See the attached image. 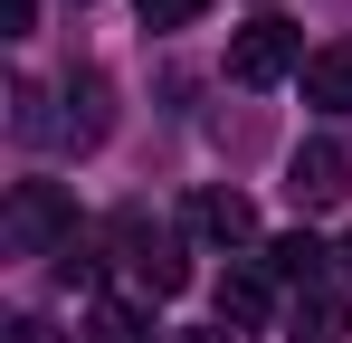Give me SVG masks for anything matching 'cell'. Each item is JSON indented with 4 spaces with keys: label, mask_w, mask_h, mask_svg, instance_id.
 <instances>
[{
    "label": "cell",
    "mask_w": 352,
    "mask_h": 343,
    "mask_svg": "<svg viewBox=\"0 0 352 343\" xmlns=\"http://www.w3.org/2000/svg\"><path fill=\"white\" fill-rule=\"evenodd\" d=\"M0 229H10V258H67L76 248V210H67L58 181H19Z\"/></svg>",
    "instance_id": "obj_1"
},
{
    "label": "cell",
    "mask_w": 352,
    "mask_h": 343,
    "mask_svg": "<svg viewBox=\"0 0 352 343\" xmlns=\"http://www.w3.org/2000/svg\"><path fill=\"white\" fill-rule=\"evenodd\" d=\"M305 57H314L305 29L267 10V19H248V29L229 39V76H238V86H276V76H305Z\"/></svg>",
    "instance_id": "obj_2"
},
{
    "label": "cell",
    "mask_w": 352,
    "mask_h": 343,
    "mask_svg": "<svg viewBox=\"0 0 352 343\" xmlns=\"http://www.w3.org/2000/svg\"><path fill=\"white\" fill-rule=\"evenodd\" d=\"M115 248H124V267H133V286H143V295H181V286H190V267H181V238H172L162 220L115 210Z\"/></svg>",
    "instance_id": "obj_3"
},
{
    "label": "cell",
    "mask_w": 352,
    "mask_h": 343,
    "mask_svg": "<svg viewBox=\"0 0 352 343\" xmlns=\"http://www.w3.org/2000/svg\"><path fill=\"white\" fill-rule=\"evenodd\" d=\"M286 191H295V210H333V200H352V153H343V143H295Z\"/></svg>",
    "instance_id": "obj_4"
},
{
    "label": "cell",
    "mask_w": 352,
    "mask_h": 343,
    "mask_svg": "<svg viewBox=\"0 0 352 343\" xmlns=\"http://www.w3.org/2000/svg\"><path fill=\"white\" fill-rule=\"evenodd\" d=\"M219 334H257L267 315H276V267H257V258H238L229 277H219Z\"/></svg>",
    "instance_id": "obj_5"
},
{
    "label": "cell",
    "mask_w": 352,
    "mask_h": 343,
    "mask_svg": "<svg viewBox=\"0 0 352 343\" xmlns=\"http://www.w3.org/2000/svg\"><path fill=\"white\" fill-rule=\"evenodd\" d=\"M190 229L219 238V248H248V238H257V210H248V191H200V200H190Z\"/></svg>",
    "instance_id": "obj_6"
},
{
    "label": "cell",
    "mask_w": 352,
    "mask_h": 343,
    "mask_svg": "<svg viewBox=\"0 0 352 343\" xmlns=\"http://www.w3.org/2000/svg\"><path fill=\"white\" fill-rule=\"evenodd\" d=\"M305 105L352 114V39H333V48H314V57H305Z\"/></svg>",
    "instance_id": "obj_7"
},
{
    "label": "cell",
    "mask_w": 352,
    "mask_h": 343,
    "mask_svg": "<svg viewBox=\"0 0 352 343\" xmlns=\"http://www.w3.org/2000/svg\"><path fill=\"white\" fill-rule=\"evenodd\" d=\"M324 258H333V248H314L305 229H286V238L267 248V267H276V277H286L295 295H314V286H333V277H324Z\"/></svg>",
    "instance_id": "obj_8"
},
{
    "label": "cell",
    "mask_w": 352,
    "mask_h": 343,
    "mask_svg": "<svg viewBox=\"0 0 352 343\" xmlns=\"http://www.w3.org/2000/svg\"><path fill=\"white\" fill-rule=\"evenodd\" d=\"M67 96H76V114H67V134H76V153H86V143H105V124H115V114H105V76L86 67V76H76Z\"/></svg>",
    "instance_id": "obj_9"
},
{
    "label": "cell",
    "mask_w": 352,
    "mask_h": 343,
    "mask_svg": "<svg viewBox=\"0 0 352 343\" xmlns=\"http://www.w3.org/2000/svg\"><path fill=\"white\" fill-rule=\"evenodd\" d=\"M143 324H153V315H143V305H124V295H105V305H96V343H153Z\"/></svg>",
    "instance_id": "obj_10"
},
{
    "label": "cell",
    "mask_w": 352,
    "mask_h": 343,
    "mask_svg": "<svg viewBox=\"0 0 352 343\" xmlns=\"http://www.w3.org/2000/svg\"><path fill=\"white\" fill-rule=\"evenodd\" d=\"M133 10H143V29H190L210 0H133Z\"/></svg>",
    "instance_id": "obj_11"
},
{
    "label": "cell",
    "mask_w": 352,
    "mask_h": 343,
    "mask_svg": "<svg viewBox=\"0 0 352 343\" xmlns=\"http://www.w3.org/2000/svg\"><path fill=\"white\" fill-rule=\"evenodd\" d=\"M10 343H58V334H48L38 315H19V324H10Z\"/></svg>",
    "instance_id": "obj_12"
},
{
    "label": "cell",
    "mask_w": 352,
    "mask_h": 343,
    "mask_svg": "<svg viewBox=\"0 0 352 343\" xmlns=\"http://www.w3.org/2000/svg\"><path fill=\"white\" fill-rule=\"evenodd\" d=\"M162 343H238V334H162Z\"/></svg>",
    "instance_id": "obj_13"
},
{
    "label": "cell",
    "mask_w": 352,
    "mask_h": 343,
    "mask_svg": "<svg viewBox=\"0 0 352 343\" xmlns=\"http://www.w3.org/2000/svg\"><path fill=\"white\" fill-rule=\"evenodd\" d=\"M343 267H352V238H343Z\"/></svg>",
    "instance_id": "obj_14"
}]
</instances>
